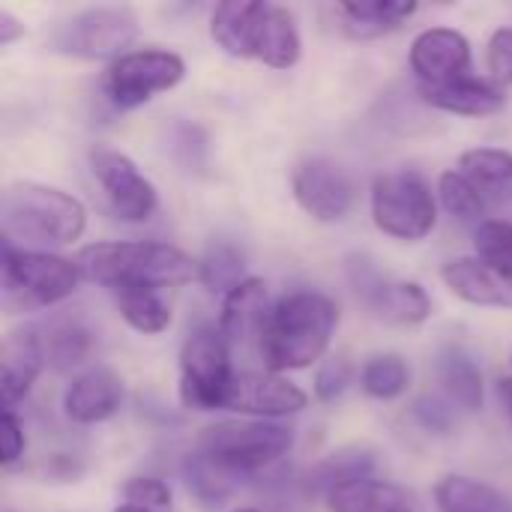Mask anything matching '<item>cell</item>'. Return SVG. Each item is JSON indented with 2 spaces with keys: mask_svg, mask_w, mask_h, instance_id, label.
Returning <instances> with one entry per match:
<instances>
[{
  "mask_svg": "<svg viewBox=\"0 0 512 512\" xmlns=\"http://www.w3.org/2000/svg\"><path fill=\"white\" fill-rule=\"evenodd\" d=\"M372 222L399 243H420L438 225V201L429 180L414 168L384 171L372 180Z\"/></svg>",
  "mask_w": 512,
  "mask_h": 512,
  "instance_id": "cell-6",
  "label": "cell"
},
{
  "mask_svg": "<svg viewBox=\"0 0 512 512\" xmlns=\"http://www.w3.org/2000/svg\"><path fill=\"white\" fill-rule=\"evenodd\" d=\"M408 66L417 75V87H435L471 75L474 51L462 30L426 27L408 48Z\"/></svg>",
  "mask_w": 512,
  "mask_h": 512,
  "instance_id": "cell-13",
  "label": "cell"
},
{
  "mask_svg": "<svg viewBox=\"0 0 512 512\" xmlns=\"http://www.w3.org/2000/svg\"><path fill=\"white\" fill-rule=\"evenodd\" d=\"M474 258L486 267L512 273V222L507 219H486L474 231Z\"/></svg>",
  "mask_w": 512,
  "mask_h": 512,
  "instance_id": "cell-34",
  "label": "cell"
},
{
  "mask_svg": "<svg viewBox=\"0 0 512 512\" xmlns=\"http://www.w3.org/2000/svg\"><path fill=\"white\" fill-rule=\"evenodd\" d=\"M435 381L441 396L462 414H480L486 405V381L477 357L462 345H444L435 354Z\"/></svg>",
  "mask_w": 512,
  "mask_h": 512,
  "instance_id": "cell-18",
  "label": "cell"
},
{
  "mask_svg": "<svg viewBox=\"0 0 512 512\" xmlns=\"http://www.w3.org/2000/svg\"><path fill=\"white\" fill-rule=\"evenodd\" d=\"M186 78V60L177 51L168 48H138L114 63L105 66L102 72V96L117 108V111H135L147 105L153 96L174 90Z\"/></svg>",
  "mask_w": 512,
  "mask_h": 512,
  "instance_id": "cell-9",
  "label": "cell"
},
{
  "mask_svg": "<svg viewBox=\"0 0 512 512\" xmlns=\"http://www.w3.org/2000/svg\"><path fill=\"white\" fill-rule=\"evenodd\" d=\"M171 150L174 156L192 171V168H204L207 165V150H210V141H207V132L195 123H180L174 126V135H171Z\"/></svg>",
  "mask_w": 512,
  "mask_h": 512,
  "instance_id": "cell-37",
  "label": "cell"
},
{
  "mask_svg": "<svg viewBox=\"0 0 512 512\" xmlns=\"http://www.w3.org/2000/svg\"><path fill=\"white\" fill-rule=\"evenodd\" d=\"M291 192L300 210L315 222H342L357 201L351 174L327 156L303 159L291 174Z\"/></svg>",
  "mask_w": 512,
  "mask_h": 512,
  "instance_id": "cell-12",
  "label": "cell"
},
{
  "mask_svg": "<svg viewBox=\"0 0 512 512\" xmlns=\"http://www.w3.org/2000/svg\"><path fill=\"white\" fill-rule=\"evenodd\" d=\"M24 33H27V30H24L21 18H15L9 9H0V45H12V42H18Z\"/></svg>",
  "mask_w": 512,
  "mask_h": 512,
  "instance_id": "cell-41",
  "label": "cell"
},
{
  "mask_svg": "<svg viewBox=\"0 0 512 512\" xmlns=\"http://www.w3.org/2000/svg\"><path fill=\"white\" fill-rule=\"evenodd\" d=\"M438 198L444 204V210L459 219V222H477L483 225L486 219V192L471 180L465 177L462 171H444L438 177Z\"/></svg>",
  "mask_w": 512,
  "mask_h": 512,
  "instance_id": "cell-31",
  "label": "cell"
},
{
  "mask_svg": "<svg viewBox=\"0 0 512 512\" xmlns=\"http://www.w3.org/2000/svg\"><path fill=\"white\" fill-rule=\"evenodd\" d=\"M330 512H417V498L390 480H357L324 498Z\"/></svg>",
  "mask_w": 512,
  "mask_h": 512,
  "instance_id": "cell-24",
  "label": "cell"
},
{
  "mask_svg": "<svg viewBox=\"0 0 512 512\" xmlns=\"http://www.w3.org/2000/svg\"><path fill=\"white\" fill-rule=\"evenodd\" d=\"M438 512H510V501L489 483L474 477L447 474L435 486Z\"/></svg>",
  "mask_w": 512,
  "mask_h": 512,
  "instance_id": "cell-26",
  "label": "cell"
},
{
  "mask_svg": "<svg viewBox=\"0 0 512 512\" xmlns=\"http://www.w3.org/2000/svg\"><path fill=\"white\" fill-rule=\"evenodd\" d=\"M456 408L444 399V396H420L414 405H411V417L414 423L429 432V435H450L456 429Z\"/></svg>",
  "mask_w": 512,
  "mask_h": 512,
  "instance_id": "cell-36",
  "label": "cell"
},
{
  "mask_svg": "<svg viewBox=\"0 0 512 512\" xmlns=\"http://www.w3.org/2000/svg\"><path fill=\"white\" fill-rule=\"evenodd\" d=\"M114 306L120 318L144 336L165 333L171 327V306L162 300L156 288H123L114 291Z\"/></svg>",
  "mask_w": 512,
  "mask_h": 512,
  "instance_id": "cell-28",
  "label": "cell"
},
{
  "mask_svg": "<svg viewBox=\"0 0 512 512\" xmlns=\"http://www.w3.org/2000/svg\"><path fill=\"white\" fill-rule=\"evenodd\" d=\"M78 279L81 270L75 261L54 252L21 249L3 240V306L9 312L57 306L75 294Z\"/></svg>",
  "mask_w": 512,
  "mask_h": 512,
  "instance_id": "cell-5",
  "label": "cell"
},
{
  "mask_svg": "<svg viewBox=\"0 0 512 512\" xmlns=\"http://www.w3.org/2000/svg\"><path fill=\"white\" fill-rule=\"evenodd\" d=\"M459 171L483 192L512 186V153L501 147H474L459 156Z\"/></svg>",
  "mask_w": 512,
  "mask_h": 512,
  "instance_id": "cell-33",
  "label": "cell"
},
{
  "mask_svg": "<svg viewBox=\"0 0 512 512\" xmlns=\"http://www.w3.org/2000/svg\"><path fill=\"white\" fill-rule=\"evenodd\" d=\"M414 0H342L336 3V12L342 18V30L351 39H381L402 24H408L417 15Z\"/></svg>",
  "mask_w": 512,
  "mask_h": 512,
  "instance_id": "cell-22",
  "label": "cell"
},
{
  "mask_svg": "<svg viewBox=\"0 0 512 512\" xmlns=\"http://www.w3.org/2000/svg\"><path fill=\"white\" fill-rule=\"evenodd\" d=\"M267 0H225L210 15V39L228 57L255 60Z\"/></svg>",
  "mask_w": 512,
  "mask_h": 512,
  "instance_id": "cell-19",
  "label": "cell"
},
{
  "mask_svg": "<svg viewBox=\"0 0 512 512\" xmlns=\"http://www.w3.org/2000/svg\"><path fill=\"white\" fill-rule=\"evenodd\" d=\"M294 447V429L276 420H225L201 429L195 453L231 477L261 474Z\"/></svg>",
  "mask_w": 512,
  "mask_h": 512,
  "instance_id": "cell-4",
  "label": "cell"
},
{
  "mask_svg": "<svg viewBox=\"0 0 512 512\" xmlns=\"http://www.w3.org/2000/svg\"><path fill=\"white\" fill-rule=\"evenodd\" d=\"M0 228L12 246L51 252L81 240L87 231V207L57 186L15 180L0 195Z\"/></svg>",
  "mask_w": 512,
  "mask_h": 512,
  "instance_id": "cell-2",
  "label": "cell"
},
{
  "mask_svg": "<svg viewBox=\"0 0 512 512\" xmlns=\"http://www.w3.org/2000/svg\"><path fill=\"white\" fill-rule=\"evenodd\" d=\"M309 405V396L288 381L285 375L276 372H243L234 378L231 396L225 411H237V414H249L258 420H282V417H294Z\"/></svg>",
  "mask_w": 512,
  "mask_h": 512,
  "instance_id": "cell-14",
  "label": "cell"
},
{
  "mask_svg": "<svg viewBox=\"0 0 512 512\" xmlns=\"http://www.w3.org/2000/svg\"><path fill=\"white\" fill-rule=\"evenodd\" d=\"M81 276L93 285L114 291L123 288H174L198 279V261L171 243L156 240H117L90 243L75 258Z\"/></svg>",
  "mask_w": 512,
  "mask_h": 512,
  "instance_id": "cell-3",
  "label": "cell"
},
{
  "mask_svg": "<svg viewBox=\"0 0 512 512\" xmlns=\"http://www.w3.org/2000/svg\"><path fill=\"white\" fill-rule=\"evenodd\" d=\"M114 512H156V510H144V507H132V504H123V507H117Z\"/></svg>",
  "mask_w": 512,
  "mask_h": 512,
  "instance_id": "cell-43",
  "label": "cell"
},
{
  "mask_svg": "<svg viewBox=\"0 0 512 512\" xmlns=\"http://www.w3.org/2000/svg\"><path fill=\"white\" fill-rule=\"evenodd\" d=\"M180 474H183L186 492H189L204 510H219V507H225V501H228L231 492H234V483H231L234 477L225 474L222 468H216L213 462H207L201 453H189V456L183 459Z\"/></svg>",
  "mask_w": 512,
  "mask_h": 512,
  "instance_id": "cell-29",
  "label": "cell"
},
{
  "mask_svg": "<svg viewBox=\"0 0 512 512\" xmlns=\"http://www.w3.org/2000/svg\"><path fill=\"white\" fill-rule=\"evenodd\" d=\"M24 423L18 420V414L12 408H3V420H0V465L3 471H12L21 459H24Z\"/></svg>",
  "mask_w": 512,
  "mask_h": 512,
  "instance_id": "cell-39",
  "label": "cell"
},
{
  "mask_svg": "<svg viewBox=\"0 0 512 512\" xmlns=\"http://www.w3.org/2000/svg\"><path fill=\"white\" fill-rule=\"evenodd\" d=\"M375 471H378V453L366 444H351V447L333 450L318 465H312L303 486L312 498H327L330 492H336L348 483L372 480Z\"/></svg>",
  "mask_w": 512,
  "mask_h": 512,
  "instance_id": "cell-23",
  "label": "cell"
},
{
  "mask_svg": "<svg viewBox=\"0 0 512 512\" xmlns=\"http://www.w3.org/2000/svg\"><path fill=\"white\" fill-rule=\"evenodd\" d=\"M417 93L429 108L456 117H492L507 105V93L501 90V84L477 75H465L435 87H417Z\"/></svg>",
  "mask_w": 512,
  "mask_h": 512,
  "instance_id": "cell-17",
  "label": "cell"
},
{
  "mask_svg": "<svg viewBox=\"0 0 512 512\" xmlns=\"http://www.w3.org/2000/svg\"><path fill=\"white\" fill-rule=\"evenodd\" d=\"M411 387V369L399 354H375L360 369V390L375 402H393Z\"/></svg>",
  "mask_w": 512,
  "mask_h": 512,
  "instance_id": "cell-30",
  "label": "cell"
},
{
  "mask_svg": "<svg viewBox=\"0 0 512 512\" xmlns=\"http://www.w3.org/2000/svg\"><path fill=\"white\" fill-rule=\"evenodd\" d=\"M123 408V378L108 366H90L63 393V414L75 426H99Z\"/></svg>",
  "mask_w": 512,
  "mask_h": 512,
  "instance_id": "cell-15",
  "label": "cell"
},
{
  "mask_svg": "<svg viewBox=\"0 0 512 512\" xmlns=\"http://www.w3.org/2000/svg\"><path fill=\"white\" fill-rule=\"evenodd\" d=\"M267 303V282L258 276L243 279L237 288H231L222 297V312H219V330L228 339L231 348L246 345L252 339H261V330L270 315Z\"/></svg>",
  "mask_w": 512,
  "mask_h": 512,
  "instance_id": "cell-20",
  "label": "cell"
},
{
  "mask_svg": "<svg viewBox=\"0 0 512 512\" xmlns=\"http://www.w3.org/2000/svg\"><path fill=\"white\" fill-rule=\"evenodd\" d=\"M231 345L219 324H198L180 348V402L189 411H225L234 387Z\"/></svg>",
  "mask_w": 512,
  "mask_h": 512,
  "instance_id": "cell-7",
  "label": "cell"
},
{
  "mask_svg": "<svg viewBox=\"0 0 512 512\" xmlns=\"http://www.w3.org/2000/svg\"><path fill=\"white\" fill-rule=\"evenodd\" d=\"M300 57H303V39L294 12L282 3H267L255 60H261L270 69H291L300 63Z\"/></svg>",
  "mask_w": 512,
  "mask_h": 512,
  "instance_id": "cell-25",
  "label": "cell"
},
{
  "mask_svg": "<svg viewBox=\"0 0 512 512\" xmlns=\"http://www.w3.org/2000/svg\"><path fill=\"white\" fill-rule=\"evenodd\" d=\"M489 72L495 84H510L512 87V27H498L489 39Z\"/></svg>",
  "mask_w": 512,
  "mask_h": 512,
  "instance_id": "cell-40",
  "label": "cell"
},
{
  "mask_svg": "<svg viewBox=\"0 0 512 512\" xmlns=\"http://www.w3.org/2000/svg\"><path fill=\"white\" fill-rule=\"evenodd\" d=\"M351 381H354L351 360L342 357V354L339 357H330L315 372V399L324 402V405H333V402H339L348 393Z\"/></svg>",
  "mask_w": 512,
  "mask_h": 512,
  "instance_id": "cell-35",
  "label": "cell"
},
{
  "mask_svg": "<svg viewBox=\"0 0 512 512\" xmlns=\"http://www.w3.org/2000/svg\"><path fill=\"white\" fill-rule=\"evenodd\" d=\"M339 327V306L321 291H291L267 315L258 351L267 372L285 375L318 363Z\"/></svg>",
  "mask_w": 512,
  "mask_h": 512,
  "instance_id": "cell-1",
  "label": "cell"
},
{
  "mask_svg": "<svg viewBox=\"0 0 512 512\" xmlns=\"http://www.w3.org/2000/svg\"><path fill=\"white\" fill-rule=\"evenodd\" d=\"M345 273L360 297V303L387 324L399 327H417L432 315V297L420 282H405V279H390L384 276L375 261L363 252H354L345 258Z\"/></svg>",
  "mask_w": 512,
  "mask_h": 512,
  "instance_id": "cell-10",
  "label": "cell"
},
{
  "mask_svg": "<svg viewBox=\"0 0 512 512\" xmlns=\"http://www.w3.org/2000/svg\"><path fill=\"white\" fill-rule=\"evenodd\" d=\"M138 39V15L132 6H87L72 12L51 33V48L81 60H108L129 54Z\"/></svg>",
  "mask_w": 512,
  "mask_h": 512,
  "instance_id": "cell-8",
  "label": "cell"
},
{
  "mask_svg": "<svg viewBox=\"0 0 512 512\" xmlns=\"http://www.w3.org/2000/svg\"><path fill=\"white\" fill-rule=\"evenodd\" d=\"M0 366H3V408H12L27 399L30 387L45 369V348L39 330H12L3 339L0 348Z\"/></svg>",
  "mask_w": 512,
  "mask_h": 512,
  "instance_id": "cell-21",
  "label": "cell"
},
{
  "mask_svg": "<svg viewBox=\"0 0 512 512\" xmlns=\"http://www.w3.org/2000/svg\"><path fill=\"white\" fill-rule=\"evenodd\" d=\"M231 512H264V510H258V507H234Z\"/></svg>",
  "mask_w": 512,
  "mask_h": 512,
  "instance_id": "cell-44",
  "label": "cell"
},
{
  "mask_svg": "<svg viewBox=\"0 0 512 512\" xmlns=\"http://www.w3.org/2000/svg\"><path fill=\"white\" fill-rule=\"evenodd\" d=\"M42 348H45V363L48 366H54L57 372H69V369L81 366L90 357L93 333L78 318H60V321L45 327Z\"/></svg>",
  "mask_w": 512,
  "mask_h": 512,
  "instance_id": "cell-27",
  "label": "cell"
},
{
  "mask_svg": "<svg viewBox=\"0 0 512 512\" xmlns=\"http://www.w3.org/2000/svg\"><path fill=\"white\" fill-rule=\"evenodd\" d=\"M441 279L459 300L483 309H512V273L486 267L480 258H453L441 267Z\"/></svg>",
  "mask_w": 512,
  "mask_h": 512,
  "instance_id": "cell-16",
  "label": "cell"
},
{
  "mask_svg": "<svg viewBox=\"0 0 512 512\" xmlns=\"http://www.w3.org/2000/svg\"><path fill=\"white\" fill-rule=\"evenodd\" d=\"M246 258L237 246L231 243H213L207 246L204 258L198 261V279L207 291L213 294H228L231 288H237L243 279H249L246 273Z\"/></svg>",
  "mask_w": 512,
  "mask_h": 512,
  "instance_id": "cell-32",
  "label": "cell"
},
{
  "mask_svg": "<svg viewBox=\"0 0 512 512\" xmlns=\"http://www.w3.org/2000/svg\"><path fill=\"white\" fill-rule=\"evenodd\" d=\"M498 396H501V402H504V408H507V414H510L512 420V378H501L498 381Z\"/></svg>",
  "mask_w": 512,
  "mask_h": 512,
  "instance_id": "cell-42",
  "label": "cell"
},
{
  "mask_svg": "<svg viewBox=\"0 0 512 512\" xmlns=\"http://www.w3.org/2000/svg\"><path fill=\"white\" fill-rule=\"evenodd\" d=\"M90 171L105 192L111 210L123 222H147L159 207V192L141 168L114 147H93L90 150Z\"/></svg>",
  "mask_w": 512,
  "mask_h": 512,
  "instance_id": "cell-11",
  "label": "cell"
},
{
  "mask_svg": "<svg viewBox=\"0 0 512 512\" xmlns=\"http://www.w3.org/2000/svg\"><path fill=\"white\" fill-rule=\"evenodd\" d=\"M123 498L132 507L162 512L171 507V486L165 480H156V477H132L123 486Z\"/></svg>",
  "mask_w": 512,
  "mask_h": 512,
  "instance_id": "cell-38",
  "label": "cell"
}]
</instances>
